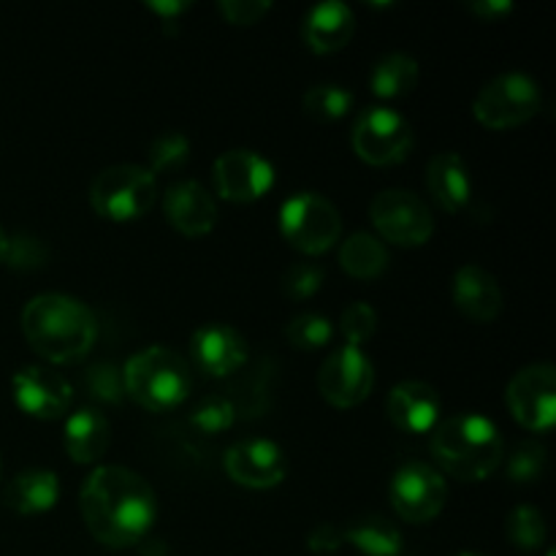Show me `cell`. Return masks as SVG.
Listing matches in <instances>:
<instances>
[{
    "instance_id": "1",
    "label": "cell",
    "mask_w": 556,
    "mask_h": 556,
    "mask_svg": "<svg viewBox=\"0 0 556 556\" xmlns=\"http://www.w3.org/2000/svg\"><path fill=\"white\" fill-rule=\"evenodd\" d=\"M79 510L87 530L109 548L144 541L157 519V500L139 472L119 465L96 467L81 483Z\"/></svg>"
},
{
    "instance_id": "2",
    "label": "cell",
    "mask_w": 556,
    "mask_h": 556,
    "mask_svg": "<svg viewBox=\"0 0 556 556\" xmlns=\"http://www.w3.org/2000/svg\"><path fill=\"white\" fill-rule=\"evenodd\" d=\"M22 334L43 362L71 364L92 351L98 340V320L79 299L41 293L22 309Z\"/></svg>"
},
{
    "instance_id": "3",
    "label": "cell",
    "mask_w": 556,
    "mask_h": 556,
    "mask_svg": "<svg viewBox=\"0 0 556 556\" xmlns=\"http://www.w3.org/2000/svg\"><path fill=\"white\" fill-rule=\"evenodd\" d=\"M429 451L443 476L459 481H486L505 456L503 434L481 413H456L432 429Z\"/></svg>"
},
{
    "instance_id": "4",
    "label": "cell",
    "mask_w": 556,
    "mask_h": 556,
    "mask_svg": "<svg viewBox=\"0 0 556 556\" xmlns=\"http://www.w3.org/2000/svg\"><path fill=\"white\" fill-rule=\"evenodd\" d=\"M190 369L172 348L150 345L134 353L123 367V389L144 410L163 413L182 405L190 394Z\"/></svg>"
},
{
    "instance_id": "5",
    "label": "cell",
    "mask_w": 556,
    "mask_h": 556,
    "mask_svg": "<svg viewBox=\"0 0 556 556\" xmlns=\"http://www.w3.org/2000/svg\"><path fill=\"white\" fill-rule=\"evenodd\" d=\"M157 177L139 163H114L96 174L90 185V204L112 223L139 220L155 206Z\"/></svg>"
},
{
    "instance_id": "6",
    "label": "cell",
    "mask_w": 556,
    "mask_h": 556,
    "mask_svg": "<svg viewBox=\"0 0 556 556\" xmlns=\"http://www.w3.org/2000/svg\"><path fill=\"white\" fill-rule=\"evenodd\" d=\"M541 87L521 71H505L489 79L472 101V114L492 130L519 128L541 112Z\"/></svg>"
},
{
    "instance_id": "7",
    "label": "cell",
    "mask_w": 556,
    "mask_h": 556,
    "mask_svg": "<svg viewBox=\"0 0 556 556\" xmlns=\"http://www.w3.org/2000/svg\"><path fill=\"white\" fill-rule=\"evenodd\" d=\"M280 233L299 253L320 255L340 239V210L320 193H293L280 206Z\"/></svg>"
},
{
    "instance_id": "8",
    "label": "cell",
    "mask_w": 556,
    "mask_h": 556,
    "mask_svg": "<svg viewBox=\"0 0 556 556\" xmlns=\"http://www.w3.org/2000/svg\"><path fill=\"white\" fill-rule=\"evenodd\" d=\"M353 150L372 166H394L413 150L410 119L391 106H367L353 123Z\"/></svg>"
},
{
    "instance_id": "9",
    "label": "cell",
    "mask_w": 556,
    "mask_h": 556,
    "mask_svg": "<svg viewBox=\"0 0 556 556\" xmlns=\"http://www.w3.org/2000/svg\"><path fill=\"white\" fill-rule=\"evenodd\" d=\"M375 237H383L391 244L418 248L429 242L434 231V217L427 201L405 188L380 190L369 204Z\"/></svg>"
},
{
    "instance_id": "10",
    "label": "cell",
    "mask_w": 556,
    "mask_h": 556,
    "mask_svg": "<svg viewBox=\"0 0 556 556\" xmlns=\"http://www.w3.org/2000/svg\"><path fill=\"white\" fill-rule=\"evenodd\" d=\"M389 497L402 521L427 525V521L438 519L440 510L448 503V483L434 465L407 462L391 478Z\"/></svg>"
},
{
    "instance_id": "11",
    "label": "cell",
    "mask_w": 556,
    "mask_h": 556,
    "mask_svg": "<svg viewBox=\"0 0 556 556\" xmlns=\"http://www.w3.org/2000/svg\"><path fill=\"white\" fill-rule=\"evenodd\" d=\"M510 416L530 432H548L556 421V369L541 362L519 369L505 389Z\"/></svg>"
},
{
    "instance_id": "12",
    "label": "cell",
    "mask_w": 556,
    "mask_h": 556,
    "mask_svg": "<svg viewBox=\"0 0 556 556\" xmlns=\"http://www.w3.org/2000/svg\"><path fill=\"white\" fill-rule=\"evenodd\" d=\"M375 367L362 348L342 345L326 356L318 369V391L329 405L356 407L372 394Z\"/></svg>"
},
{
    "instance_id": "13",
    "label": "cell",
    "mask_w": 556,
    "mask_h": 556,
    "mask_svg": "<svg viewBox=\"0 0 556 556\" xmlns=\"http://www.w3.org/2000/svg\"><path fill=\"white\" fill-rule=\"evenodd\" d=\"M212 182L220 199L237 201V204H248V201H258L261 195L269 193L275 185V166L269 157H264L255 150H226L217 155L215 166H212Z\"/></svg>"
},
{
    "instance_id": "14",
    "label": "cell",
    "mask_w": 556,
    "mask_h": 556,
    "mask_svg": "<svg viewBox=\"0 0 556 556\" xmlns=\"http://www.w3.org/2000/svg\"><path fill=\"white\" fill-rule=\"evenodd\" d=\"M11 396L22 413L41 421H54L68 413L74 389L58 369L47 364H27L11 378Z\"/></svg>"
},
{
    "instance_id": "15",
    "label": "cell",
    "mask_w": 556,
    "mask_h": 556,
    "mask_svg": "<svg viewBox=\"0 0 556 556\" xmlns=\"http://www.w3.org/2000/svg\"><path fill=\"white\" fill-rule=\"evenodd\" d=\"M223 467L233 483L248 489H271L286 481L288 476L286 451L275 440L264 438L233 443L223 456Z\"/></svg>"
},
{
    "instance_id": "16",
    "label": "cell",
    "mask_w": 556,
    "mask_h": 556,
    "mask_svg": "<svg viewBox=\"0 0 556 556\" xmlns=\"http://www.w3.org/2000/svg\"><path fill=\"white\" fill-rule=\"evenodd\" d=\"M190 358L210 378H226L248 362V340L228 324H204L190 337Z\"/></svg>"
},
{
    "instance_id": "17",
    "label": "cell",
    "mask_w": 556,
    "mask_h": 556,
    "mask_svg": "<svg viewBox=\"0 0 556 556\" xmlns=\"http://www.w3.org/2000/svg\"><path fill=\"white\" fill-rule=\"evenodd\" d=\"M163 212L166 220L190 239L204 237L217 226V201L195 179L174 182L163 195Z\"/></svg>"
},
{
    "instance_id": "18",
    "label": "cell",
    "mask_w": 556,
    "mask_h": 556,
    "mask_svg": "<svg viewBox=\"0 0 556 556\" xmlns=\"http://www.w3.org/2000/svg\"><path fill=\"white\" fill-rule=\"evenodd\" d=\"M391 424L407 434H427L440 421V394L424 380H402L389 391L386 402Z\"/></svg>"
},
{
    "instance_id": "19",
    "label": "cell",
    "mask_w": 556,
    "mask_h": 556,
    "mask_svg": "<svg viewBox=\"0 0 556 556\" xmlns=\"http://www.w3.org/2000/svg\"><path fill=\"white\" fill-rule=\"evenodd\" d=\"M454 304L478 324H489L503 313V291L492 271L478 264H465L451 282Z\"/></svg>"
},
{
    "instance_id": "20",
    "label": "cell",
    "mask_w": 556,
    "mask_h": 556,
    "mask_svg": "<svg viewBox=\"0 0 556 556\" xmlns=\"http://www.w3.org/2000/svg\"><path fill=\"white\" fill-rule=\"evenodd\" d=\"M356 33V14L342 0L313 5L302 20V38L313 52L329 54L345 47Z\"/></svg>"
},
{
    "instance_id": "21",
    "label": "cell",
    "mask_w": 556,
    "mask_h": 556,
    "mask_svg": "<svg viewBox=\"0 0 556 556\" xmlns=\"http://www.w3.org/2000/svg\"><path fill=\"white\" fill-rule=\"evenodd\" d=\"M427 190L445 212H462L472 199V179L459 152H438L427 166Z\"/></svg>"
},
{
    "instance_id": "22",
    "label": "cell",
    "mask_w": 556,
    "mask_h": 556,
    "mask_svg": "<svg viewBox=\"0 0 556 556\" xmlns=\"http://www.w3.org/2000/svg\"><path fill=\"white\" fill-rule=\"evenodd\" d=\"M63 440L65 451L76 465H96L109 451V440H112L106 416L96 407H79L65 421Z\"/></svg>"
},
{
    "instance_id": "23",
    "label": "cell",
    "mask_w": 556,
    "mask_h": 556,
    "mask_svg": "<svg viewBox=\"0 0 556 556\" xmlns=\"http://www.w3.org/2000/svg\"><path fill=\"white\" fill-rule=\"evenodd\" d=\"M60 497V481L52 470L43 467H33V470H22L5 483L3 500L11 510L22 516L47 514Z\"/></svg>"
},
{
    "instance_id": "24",
    "label": "cell",
    "mask_w": 556,
    "mask_h": 556,
    "mask_svg": "<svg viewBox=\"0 0 556 556\" xmlns=\"http://www.w3.org/2000/svg\"><path fill=\"white\" fill-rule=\"evenodd\" d=\"M342 535H345V541L364 556H400L402 543H405L402 541L400 527L378 514H367L353 519L351 525L342 530Z\"/></svg>"
},
{
    "instance_id": "25",
    "label": "cell",
    "mask_w": 556,
    "mask_h": 556,
    "mask_svg": "<svg viewBox=\"0 0 556 556\" xmlns=\"http://www.w3.org/2000/svg\"><path fill=\"white\" fill-rule=\"evenodd\" d=\"M340 264L356 280H378L389 269V250L375 233L356 231L340 244Z\"/></svg>"
},
{
    "instance_id": "26",
    "label": "cell",
    "mask_w": 556,
    "mask_h": 556,
    "mask_svg": "<svg viewBox=\"0 0 556 556\" xmlns=\"http://www.w3.org/2000/svg\"><path fill=\"white\" fill-rule=\"evenodd\" d=\"M418 76H421V68H418V60L413 54L391 52L372 65L369 85L378 98H402L416 90Z\"/></svg>"
},
{
    "instance_id": "27",
    "label": "cell",
    "mask_w": 556,
    "mask_h": 556,
    "mask_svg": "<svg viewBox=\"0 0 556 556\" xmlns=\"http://www.w3.org/2000/svg\"><path fill=\"white\" fill-rule=\"evenodd\" d=\"M353 92L348 87L334 85V81H320V85H313L307 92H304L302 103L304 112L309 117L320 119V123H334V119L345 117L353 109Z\"/></svg>"
},
{
    "instance_id": "28",
    "label": "cell",
    "mask_w": 556,
    "mask_h": 556,
    "mask_svg": "<svg viewBox=\"0 0 556 556\" xmlns=\"http://www.w3.org/2000/svg\"><path fill=\"white\" fill-rule=\"evenodd\" d=\"M190 161V139L182 130H163L147 147V168L152 174H168Z\"/></svg>"
},
{
    "instance_id": "29",
    "label": "cell",
    "mask_w": 556,
    "mask_h": 556,
    "mask_svg": "<svg viewBox=\"0 0 556 556\" xmlns=\"http://www.w3.org/2000/svg\"><path fill=\"white\" fill-rule=\"evenodd\" d=\"M505 535L521 552H538L546 543V519L535 505H519L508 514Z\"/></svg>"
},
{
    "instance_id": "30",
    "label": "cell",
    "mask_w": 556,
    "mask_h": 556,
    "mask_svg": "<svg viewBox=\"0 0 556 556\" xmlns=\"http://www.w3.org/2000/svg\"><path fill=\"white\" fill-rule=\"evenodd\" d=\"M334 337V326L320 313H299L296 318L288 320L286 340L299 351H320Z\"/></svg>"
},
{
    "instance_id": "31",
    "label": "cell",
    "mask_w": 556,
    "mask_h": 556,
    "mask_svg": "<svg viewBox=\"0 0 556 556\" xmlns=\"http://www.w3.org/2000/svg\"><path fill=\"white\" fill-rule=\"evenodd\" d=\"M505 459V476L510 483H535L541 481V476L546 472V448L535 440H527L519 443Z\"/></svg>"
},
{
    "instance_id": "32",
    "label": "cell",
    "mask_w": 556,
    "mask_h": 556,
    "mask_svg": "<svg viewBox=\"0 0 556 556\" xmlns=\"http://www.w3.org/2000/svg\"><path fill=\"white\" fill-rule=\"evenodd\" d=\"M237 421V407L226 396H206L193 413H190V424L195 429H201L204 434H217L226 432Z\"/></svg>"
},
{
    "instance_id": "33",
    "label": "cell",
    "mask_w": 556,
    "mask_h": 556,
    "mask_svg": "<svg viewBox=\"0 0 556 556\" xmlns=\"http://www.w3.org/2000/svg\"><path fill=\"white\" fill-rule=\"evenodd\" d=\"M378 329V313L367 302H353L342 309L340 331L345 337V345L362 348Z\"/></svg>"
},
{
    "instance_id": "34",
    "label": "cell",
    "mask_w": 556,
    "mask_h": 556,
    "mask_svg": "<svg viewBox=\"0 0 556 556\" xmlns=\"http://www.w3.org/2000/svg\"><path fill=\"white\" fill-rule=\"evenodd\" d=\"M324 266L315 264V261H299V264L288 266V271L282 275V291L291 299H309L320 291L324 286Z\"/></svg>"
},
{
    "instance_id": "35",
    "label": "cell",
    "mask_w": 556,
    "mask_h": 556,
    "mask_svg": "<svg viewBox=\"0 0 556 556\" xmlns=\"http://www.w3.org/2000/svg\"><path fill=\"white\" fill-rule=\"evenodd\" d=\"M3 261L14 269H36L47 261V248L33 237H9V250H5Z\"/></svg>"
},
{
    "instance_id": "36",
    "label": "cell",
    "mask_w": 556,
    "mask_h": 556,
    "mask_svg": "<svg viewBox=\"0 0 556 556\" xmlns=\"http://www.w3.org/2000/svg\"><path fill=\"white\" fill-rule=\"evenodd\" d=\"M217 9L226 16V22H233V25H255L271 9V3L269 0H220Z\"/></svg>"
},
{
    "instance_id": "37",
    "label": "cell",
    "mask_w": 556,
    "mask_h": 556,
    "mask_svg": "<svg viewBox=\"0 0 556 556\" xmlns=\"http://www.w3.org/2000/svg\"><path fill=\"white\" fill-rule=\"evenodd\" d=\"M307 543H309V552L334 554L337 548L345 543V535H342V530L337 525H329V521H324V525H318L313 532H309Z\"/></svg>"
},
{
    "instance_id": "38",
    "label": "cell",
    "mask_w": 556,
    "mask_h": 556,
    "mask_svg": "<svg viewBox=\"0 0 556 556\" xmlns=\"http://www.w3.org/2000/svg\"><path fill=\"white\" fill-rule=\"evenodd\" d=\"M92 391L103 400L117 402L119 394H123V378L117 375L114 367H96L92 369Z\"/></svg>"
},
{
    "instance_id": "39",
    "label": "cell",
    "mask_w": 556,
    "mask_h": 556,
    "mask_svg": "<svg viewBox=\"0 0 556 556\" xmlns=\"http://www.w3.org/2000/svg\"><path fill=\"white\" fill-rule=\"evenodd\" d=\"M467 9H470L478 20L497 22V20H503V16H508L516 5L510 3V0H472Z\"/></svg>"
},
{
    "instance_id": "40",
    "label": "cell",
    "mask_w": 556,
    "mask_h": 556,
    "mask_svg": "<svg viewBox=\"0 0 556 556\" xmlns=\"http://www.w3.org/2000/svg\"><path fill=\"white\" fill-rule=\"evenodd\" d=\"M147 9H152L163 22H172L174 25V22H177L179 16L190 9V0H150V3H147Z\"/></svg>"
},
{
    "instance_id": "41",
    "label": "cell",
    "mask_w": 556,
    "mask_h": 556,
    "mask_svg": "<svg viewBox=\"0 0 556 556\" xmlns=\"http://www.w3.org/2000/svg\"><path fill=\"white\" fill-rule=\"evenodd\" d=\"M5 250H9V233H5L3 228H0V261L5 258Z\"/></svg>"
},
{
    "instance_id": "42",
    "label": "cell",
    "mask_w": 556,
    "mask_h": 556,
    "mask_svg": "<svg viewBox=\"0 0 556 556\" xmlns=\"http://www.w3.org/2000/svg\"><path fill=\"white\" fill-rule=\"evenodd\" d=\"M456 556H483V554H476V552H462V554H456Z\"/></svg>"
},
{
    "instance_id": "43",
    "label": "cell",
    "mask_w": 556,
    "mask_h": 556,
    "mask_svg": "<svg viewBox=\"0 0 556 556\" xmlns=\"http://www.w3.org/2000/svg\"><path fill=\"white\" fill-rule=\"evenodd\" d=\"M0 478H3V459H0Z\"/></svg>"
},
{
    "instance_id": "44",
    "label": "cell",
    "mask_w": 556,
    "mask_h": 556,
    "mask_svg": "<svg viewBox=\"0 0 556 556\" xmlns=\"http://www.w3.org/2000/svg\"><path fill=\"white\" fill-rule=\"evenodd\" d=\"M546 556H554V552H548V554H546Z\"/></svg>"
},
{
    "instance_id": "45",
    "label": "cell",
    "mask_w": 556,
    "mask_h": 556,
    "mask_svg": "<svg viewBox=\"0 0 556 556\" xmlns=\"http://www.w3.org/2000/svg\"><path fill=\"white\" fill-rule=\"evenodd\" d=\"M400 556H402V554H400Z\"/></svg>"
}]
</instances>
